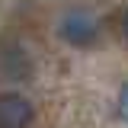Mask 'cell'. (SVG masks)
I'll use <instances>...</instances> for the list:
<instances>
[{
	"mask_svg": "<svg viewBox=\"0 0 128 128\" xmlns=\"http://www.w3.org/2000/svg\"><path fill=\"white\" fill-rule=\"evenodd\" d=\"M32 122V102L19 93H0V128H26Z\"/></svg>",
	"mask_w": 128,
	"mask_h": 128,
	"instance_id": "obj_2",
	"label": "cell"
},
{
	"mask_svg": "<svg viewBox=\"0 0 128 128\" xmlns=\"http://www.w3.org/2000/svg\"><path fill=\"white\" fill-rule=\"evenodd\" d=\"M122 32L128 35V10H125V16H122Z\"/></svg>",
	"mask_w": 128,
	"mask_h": 128,
	"instance_id": "obj_4",
	"label": "cell"
},
{
	"mask_svg": "<svg viewBox=\"0 0 128 128\" xmlns=\"http://www.w3.org/2000/svg\"><path fill=\"white\" fill-rule=\"evenodd\" d=\"M61 35L64 42H70V45H93L96 42V32H99V22H96L93 13H86V10H67V13L61 16Z\"/></svg>",
	"mask_w": 128,
	"mask_h": 128,
	"instance_id": "obj_1",
	"label": "cell"
},
{
	"mask_svg": "<svg viewBox=\"0 0 128 128\" xmlns=\"http://www.w3.org/2000/svg\"><path fill=\"white\" fill-rule=\"evenodd\" d=\"M118 115L128 122V86H122V93H118Z\"/></svg>",
	"mask_w": 128,
	"mask_h": 128,
	"instance_id": "obj_3",
	"label": "cell"
}]
</instances>
